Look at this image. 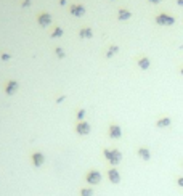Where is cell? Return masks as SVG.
I'll return each instance as SVG.
<instances>
[{
  "label": "cell",
  "instance_id": "20",
  "mask_svg": "<svg viewBox=\"0 0 183 196\" xmlns=\"http://www.w3.org/2000/svg\"><path fill=\"white\" fill-rule=\"evenodd\" d=\"M84 116H85V109H80L79 114H77V117H79V119H84Z\"/></svg>",
  "mask_w": 183,
  "mask_h": 196
},
{
  "label": "cell",
  "instance_id": "6",
  "mask_svg": "<svg viewBox=\"0 0 183 196\" xmlns=\"http://www.w3.org/2000/svg\"><path fill=\"white\" fill-rule=\"evenodd\" d=\"M108 177H109V180L112 182V183H119V182H121V174H119L116 169H111L108 172Z\"/></svg>",
  "mask_w": 183,
  "mask_h": 196
},
{
  "label": "cell",
  "instance_id": "14",
  "mask_svg": "<svg viewBox=\"0 0 183 196\" xmlns=\"http://www.w3.org/2000/svg\"><path fill=\"white\" fill-rule=\"evenodd\" d=\"M130 16H132L130 11H127V10H119V19L125 21V19H129Z\"/></svg>",
  "mask_w": 183,
  "mask_h": 196
},
{
  "label": "cell",
  "instance_id": "15",
  "mask_svg": "<svg viewBox=\"0 0 183 196\" xmlns=\"http://www.w3.org/2000/svg\"><path fill=\"white\" fill-rule=\"evenodd\" d=\"M91 36H93L91 29H82V31H80V37H82V39H90Z\"/></svg>",
  "mask_w": 183,
  "mask_h": 196
},
{
  "label": "cell",
  "instance_id": "7",
  "mask_svg": "<svg viewBox=\"0 0 183 196\" xmlns=\"http://www.w3.org/2000/svg\"><path fill=\"white\" fill-rule=\"evenodd\" d=\"M32 161H34V166L40 167L42 164H44L45 158H44V155H42V153H34V155H32Z\"/></svg>",
  "mask_w": 183,
  "mask_h": 196
},
{
  "label": "cell",
  "instance_id": "1",
  "mask_svg": "<svg viewBox=\"0 0 183 196\" xmlns=\"http://www.w3.org/2000/svg\"><path fill=\"white\" fill-rule=\"evenodd\" d=\"M104 158H106L112 166H117L122 159V153L119 150H104Z\"/></svg>",
  "mask_w": 183,
  "mask_h": 196
},
{
  "label": "cell",
  "instance_id": "5",
  "mask_svg": "<svg viewBox=\"0 0 183 196\" xmlns=\"http://www.w3.org/2000/svg\"><path fill=\"white\" fill-rule=\"evenodd\" d=\"M109 137L111 138H121L122 137V130L119 125H111L109 127Z\"/></svg>",
  "mask_w": 183,
  "mask_h": 196
},
{
  "label": "cell",
  "instance_id": "19",
  "mask_svg": "<svg viewBox=\"0 0 183 196\" xmlns=\"http://www.w3.org/2000/svg\"><path fill=\"white\" fill-rule=\"evenodd\" d=\"M56 53H58V58H63V57H64V52H63L61 48H56Z\"/></svg>",
  "mask_w": 183,
  "mask_h": 196
},
{
  "label": "cell",
  "instance_id": "9",
  "mask_svg": "<svg viewBox=\"0 0 183 196\" xmlns=\"http://www.w3.org/2000/svg\"><path fill=\"white\" fill-rule=\"evenodd\" d=\"M138 156L142 158L143 161H150L151 159V153H150V150H148V148H140L138 150Z\"/></svg>",
  "mask_w": 183,
  "mask_h": 196
},
{
  "label": "cell",
  "instance_id": "16",
  "mask_svg": "<svg viewBox=\"0 0 183 196\" xmlns=\"http://www.w3.org/2000/svg\"><path fill=\"white\" fill-rule=\"evenodd\" d=\"M117 50H119V47H117V45H112V47L109 48V52H108V55H106V57H108V58H111V57H112V55H114Z\"/></svg>",
  "mask_w": 183,
  "mask_h": 196
},
{
  "label": "cell",
  "instance_id": "24",
  "mask_svg": "<svg viewBox=\"0 0 183 196\" xmlns=\"http://www.w3.org/2000/svg\"><path fill=\"white\" fill-rule=\"evenodd\" d=\"M180 73H181V74H183V69H181V71H180Z\"/></svg>",
  "mask_w": 183,
  "mask_h": 196
},
{
  "label": "cell",
  "instance_id": "13",
  "mask_svg": "<svg viewBox=\"0 0 183 196\" xmlns=\"http://www.w3.org/2000/svg\"><path fill=\"white\" fill-rule=\"evenodd\" d=\"M39 23H40V26H48L52 23V18H50V15H42L40 18H39Z\"/></svg>",
  "mask_w": 183,
  "mask_h": 196
},
{
  "label": "cell",
  "instance_id": "12",
  "mask_svg": "<svg viewBox=\"0 0 183 196\" xmlns=\"http://www.w3.org/2000/svg\"><path fill=\"white\" fill-rule=\"evenodd\" d=\"M150 65H151V63H150V60H148L146 57H143V58H140V60H138V66H140V69H145V71H146V69H150Z\"/></svg>",
  "mask_w": 183,
  "mask_h": 196
},
{
  "label": "cell",
  "instance_id": "18",
  "mask_svg": "<svg viewBox=\"0 0 183 196\" xmlns=\"http://www.w3.org/2000/svg\"><path fill=\"white\" fill-rule=\"evenodd\" d=\"M61 34H63V31H61V29H60V27H58V29H56V31H55V32L52 34V37H60V36H61Z\"/></svg>",
  "mask_w": 183,
  "mask_h": 196
},
{
  "label": "cell",
  "instance_id": "3",
  "mask_svg": "<svg viewBox=\"0 0 183 196\" xmlns=\"http://www.w3.org/2000/svg\"><path fill=\"white\" fill-rule=\"evenodd\" d=\"M87 182L91 185H96V183H100L101 182V174L98 172V171H91L88 172V175H87Z\"/></svg>",
  "mask_w": 183,
  "mask_h": 196
},
{
  "label": "cell",
  "instance_id": "22",
  "mask_svg": "<svg viewBox=\"0 0 183 196\" xmlns=\"http://www.w3.org/2000/svg\"><path fill=\"white\" fill-rule=\"evenodd\" d=\"M150 2H151V3H161L162 0H150Z\"/></svg>",
  "mask_w": 183,
  "mask_h": 196
},
{
  "label": "cell",
  "instance_id": "10",
  "mask_svg": "<svg viewBox=\"0 0 183 196\" xmlns=\"http://www.w3.org/2000/svg\"><path fill=\"white\" fill-rule=\"evenodd\" d=\"M6 93L8 95H11V93H15L16 90H18V82L16 80H11V82H8V85H6Z\"/></svg>",
  "mask_w": 183,
  "mask_h": 196
},
{
  "label": "cell",
  "instance_id": "4",
  "mask_svg": "<svg viewBox=\"0 0 183 196\" xmlns=\"http://www.w3.org/2000/svg\"><path fill=\"white\" fill-rule=\"evenodd\" d=\"M76 130L80 135H87V134H90V125H88V122H80V124H77Z\"/></svg>",
  "mask_w": 183,
  "mask_h": 196
},
{
  "label": "cell",
  "instance_id": "11",
  "mask_svg": "<svg viewBox=\"0 0 183 196\" xmlns=\"http://www.w3.org/2000/svg\"><path fill=\"white\" fill-rule=\"evenodd\" d=\"M170 124H172L170 117H161L159 121L156 122V125H158V127H161V129H162V127H169Z\"/></svg>",
  "mask_w": 183,
  "mask_h": 196
},
{
  "label": "cell",
  "instance_id": "23",
  "mask_svg": "<svg viewBox=\"0 0 183 196\" xmlns=\"http://www.w3.org/2000/svg\"><path fill=\"white\" fill-rule=\"evenodd\" d=\"M177 3H178L180 6H183V0H177Z\"/></svg>",
  "mask_w": 183,
  "mask_h": 196
},
{
  "label": "cell",
  "instance_id": "21",
  "mask_svg": "<svg viewBox=\"0 0 183 196\" xmlns=\"http://www.w3.org/2000/svg\"><path fill=\"white\" fill-rule=\"evenodd\" d=\"M177 183H178V186H181V188H183V177H180V178L177 180Z\"/></svg>",
  "mask_w": 183,
  "mask_h": 196
},
{
  "label": "cell",
  "instance_id": "17",
  "mask_svg": "<svg viewBox=\"0 0 183 196\" xmlns=\"http://www.w3.org/2000/svg\"><path fill=\"white\" fill-rule=\"evenodd\" d=\"M80 196H93V191H91L90 188H84L80 191Z\"/></svg>",
  "mask_w": 183,
  "mask_h": 196
},
{
  "label": "cell",
  "instance_id": "8",
  "mask_svg": "<svg viewBox=\"0 0 183 196\" xmlns=\"http://www.w3.org/2000/svg\"><path fill=\"white\" fill-rule=\"evenodd\" d=\"M71 13L76 16H82L84 13H85V8H84L82 5H72L71 6Z\"/></svg>",
  "mask_w": 183,
  "mask_h": 196
},
{
  "label": "cell",
  "instance_id": "2",
  "mask_svg": "<svg viewBox=\"0 0 183 196\" xmlns=\"http://www.w3.org/2000/svg\"><path fill=\"white\" fill-rule=\"evenodd\" d=\"M156 23L162 24V26H172L175 23V18L170 16V15H165V13H161V15H158V18H156Z\"/></svg>",
  "mask_w": 183,
  "mask_h": 196
}]
</instances>
